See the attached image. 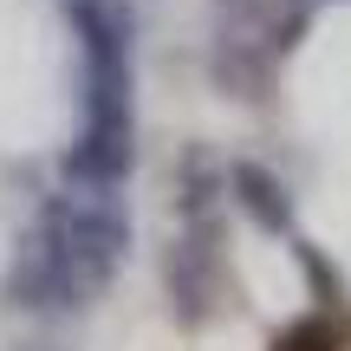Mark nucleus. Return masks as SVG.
Masks as SVG:
<instances>
[{
    "label": "nucleus",
    "instance_id": "nucleus-1",
    "mask_svg": "<svg viewBox=\"0 0 351 351\" xmlns=\"http://www.w3.org/2000/svg\"><path fill=\"white\" fill-rule=\"evenodd\" d=\"M234 182H241V202H247V208L261 215L267 228H287V195H280V182H274L267 169H254V163H247Z\"/></svg>",
    "mask_w": 351,
    "mask_h": 351
},
{
    "label": "nucleus",
    "instance_id": "nucleus-2",
    "mask_svg": "<svg viewBox=\"0 0 351 351\" xmlns=\"http://www.w3.org/2000/svg\"><path fill=\"white\" fill-rule=\"evenodd\" d=\"M280 351H332V332L326 326H293L287 339H280Z\"/></svg>",
    "mask_w": 351,
    "mask_h": 351
}]
</instances>
